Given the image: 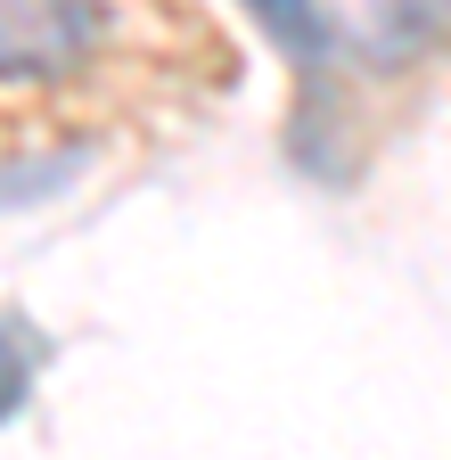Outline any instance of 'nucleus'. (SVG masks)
Wrapping results in <instances>:
<instances>
[{
  "label": "nucleus",
  "instance_id": "obj_2",
  "mask_svg": "<svg viewBox=\"0 0 451 460\" xmlns=\"http://www.w3.org/2000/svg\"><path fill=\"white\" fill-rule=\"evenodd\" d=\"M17 402H25V354H17V337L0 329V420H9Z\"/></svg>",
  "mask_w": 451,
  "mask_h": 460
},
{
  "label": "nucleus",
  "instance_id": "obj_1",
  "mask_svg": "<svg viewBox=\"0 0 451 460\" xmlns=\"http://www.w3.org/2000/svg\"><path fill=\"white\" fill-rule=\"evenodd\" d=\"M132 49V17L116 9H0V115L66 107L99 83H116Z\"/></svg>",
  "mask_w": 451,
  "mask_h": 460
}]
</instances>
